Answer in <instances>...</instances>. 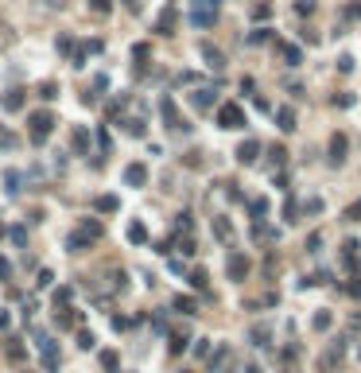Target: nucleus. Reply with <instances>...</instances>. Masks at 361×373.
Listing matches in <instances>:
<instances>
[{
	"label": "nucleus",
	"mask_w": 361,
	"mask_h": 373,
	"mask_svg": "<svg viewBox=\"0 0 361 373\" xmlns=\"http://www.w3.org/2000/svg\"><path fill=\"white\" fill-rule=\"evenodd\" d=\"M346 16H349V20H361V0H353V4H349Z\"/></svg>",
	"instance_id": "4d7b16f0"
},
{
	"label": "nucleus",
	"mask_w": 361,
	"mask_h": 373,
	"mask_svg": "<svg viewBox=\"0 0 361 373\" xmlns=\"http://www.w3.org/2000/svg\"><path fill=\"white\" fill-rule=\"evenodd\" d=\"M70 148L78 152V156H89V129H86V125H74V133H70Z\"/></svg>",
	"instance_id": "9b49d317"
},
{
	"label": "nucleus",
	"mask_w": 361,
	"mask_h": 373,
	"mask_svg": "<svg viewBox=\"0 0 361 373\" xmlns=\"http://www.w3.org/2000/svg\"><path fill=\"white\" fill-rule=\"evenodd\" d=\"M210 373H233V350L229 346H214V354H210Z\"/></svg>",
	"instance_id": "0eeeda50"
},
{
	"label": "nucleus",
	"mask_w": 361,
	"mask_h": 373,
	"mask_svg": "<svg viewBox=\"0 0 361 373\" xmlns=\"http://www.w3.org/2000/svg\"><path fill=\"white\" fill-rule=\"evenodd\" d=\"M214 90H194L190 93V105H194V109H198V113H202V109H214Z\"/></svg>",
	"instance_id": "f3484780"
},
{
	"label": "nucleus",
	"mask_w": 361,
	"mask_h": 373,
	"mask_svg": "<svg viewBox=\"0 0 361 373\" xmlns=\"http://www.w3.org/2000/svg\"><path fill=\"white\" fill-rule=\"evenodd\" d=\"M268 39H272V31H268V28H260V31L249 35V43H268Z\"/></svg>",
	"instance_id": "de8ad7c7"
},
{
	"label": "nucleus",
	"mask_w": 361,
	"mask_h": 373,
	"mask_svg": "<svg viewBox=\"0 0 361 373\" xmlns=\"http://www.w3.org/2000/svg\"><path fill=\"white\" fill-rule=\"evenodd\" d=\"M70 299H74V288H58V292H55V307L62 311V307H66Z\"/></svg>",
	"instance_id": "f704fd0d"
},
{
	"label": "nucleus",
	"mask_w": 361,
	"mask_h": 373,
	"mask_svg": "<svg viewBox=\"0 0 361 373\" xmlns=\"http://www.w3.org/2000/svg\"><path fill=\"white\" fill-rule=\"evenodd\" d=\"M97 144H101V152L113 148V136H109V129H97Z\"/></svg>",
	"instance_id": "37998d69"
},
{
	"label": "nucleus",
	"mask_w": 361,
	"mask_h": 373,
	"mask_svg": "<svg viewBox=\"0 0 361 373\" xmlns=\"http://www.w3.org/2000/svg\"><path fill=\"white\" fill-rule=\"evenodd\" d=\"M89 8H93V12H105V16H109V8H113V0H89Z\"/></svg>",
	"instance_id": "09e8293b"
},
{
	"label": "nucleus",
	"mask_w": 361,
	"mask_h": 373,
	"mask_svg": "<svg viewBox=\"0 0 361 373\" xmlns=\"http://www.w3.org/2000/svg\"><path fill=\"white\" fill-rule=\"evenodd\" d=\"M303 210H307V214H322V198H311Z\"/></svg>",
	"instance_id": "5fc2aeb1"
},
{
	"label": "nucleus",
	"mask_w": 361,
	"mask_h": 373,
	"mask_svg": "<svg viewBox=\"0 0 361 373\" xmlns=\"http://www.w3.org/2000/svg\"><path fill=\"white\" fill-rule=\"evenodd\" d=\"M198 55L206 59V66H210V70H221V66H225V55H221L210 39H202V43H198Z\"/></svg>",
	"instance_id": "1a4fd4ad"
},
{
	"label": "nucleus",
	"mask_w": 361,
	"mask_h": 373,
	"mask_svg": "<svg viewBox=\"0 0 361 373\" xmlns=\"http://www.w3.org/2000/svg\"><path fill=\"white\" fill-rule=\"evenodd\" d=\"M280 55H284L288 66H299V62H303V51H299L295 43H280Z\"/></svg>",
	"instance_id": "aec40b11"
},
{
	"label": "nucleus",
	"mask_w": 361,
	"mask_h": 373,
	"mask_svg": "<svg viewBox=\"0 0 361 373\" xmlns=\"http://www.w3.org/2000/svg\"><path fill=\"white\" fill-rule=\"evenodd\" d=\"M0 105H4L8 113H20V109L28 105V93H24V90H4V93H0Z\"/></svg>",
	"instance_id": "9d476101"
},
{
	"label": "nucleus",
	"mask_w": 361,
	"mask_h": 373,
	"mask_svg": "<svg viewBox=\"0 0 361 373\" xmlns=\"http://www.w3.org/2000/svg\"><path fill=\"white\" fill-rule=\"evenodd\" d=\"M8 323H12V315H8V311H0V330H8Z\"/></svg>",
	"instance_id": "bf43d9fd"
},
{
	"label": "nucleus",
	"mask_w": 361,
	"mask_h": 373,
	"mask_svg": "<svg viewBox=\"0 0 361 373\" xmlns=\"http://www.w3.org/2000/svg\"><path fill=\"white\" fill-rule=\"evenodd\" d=\"M105 51V39H86V55H101Z\"/></svg>",
	"instance_id": "a18cd8bd"
},
{
	"label": "nucleus",
	"mask_w": 361,
	"mask_h": 373,
	"mask_svg": "<svg viewBox=\"0 0 361 373\" xmlns=\"http://www.w3.org/2000/svg\"><path fill=\"white\" fill-rule=\"evenodd\" d=\"M101 369H105V373H116V369H121V354H116V350H105V354H101Z\"/></svg>",
	"instance_id": "bb28decb"
},
{
	"label": "nucleus",
	"mask_w": 361,
	"mask_h": 373,
	"mask_svg": "<svg viewBox=\"0 0 361 373\" xmlns=\"http://www.w3.org/2000/svg\"><path fill=\"white\" fill-rule=\"evenodd\" d=\"M66 249H70V253H89V249H93V245H89V241L82 237V233H78V229H74L70 237H66Z\"/></svg>",
	"instance_id": "4be33fe9"
},
{
	"label": "nucleus",
	"mask_w": 361,
	"mask_h": 373,
	"mask_svg": "<svg viewBox=\"0 0 361 373\" xmlns=\"http://www.w3.org/2000/svg\"><path fill=\"white\" fill-rule=\"evenodd\" d=\"M129 241H132V245H148V225L144 222H132L129 225Z\"/></svg>",
	"instance_id": "b1692460"
},
{
	"label": "nucleus",
	"mask_w": 361,
	"mask_h": 373,
	"mask_svg": "<svg viewBox=\"0 0 361 373\" xmlns=\"http://www.w3.org/2000/svg\"><path fill=\"white\" fill-rule=\"evenodd\" d=\"M121 125H125V133H132V136H136V140H140V136H148V125H144V120H140V117H125V120H121Z\"/></svg>",
	"instance_id": "5701e85b"
},
{
	"label": "nucleus",
	"mask_w": 361,
	"mask_h": 373,
	"mask_svg": "<svg viewBox=\"0 0 361 373\" xmlns=\"http://www.w3.org/2000/svg\"><path fill=\"white\" fill-rule=\"evenodd\" d=\"M16 148V136H12V129H4L0 125V152H12Z\"/></svg>",
	"instance_id": "72a5a7b5"
},
{
	"label": "nucleus",
	"mask_w": 361,
	"mask_h": 373,
	"mask_svg": "<svg viewBox=\"0 0 361 373\" xmlns=\"http://www.w3.org/2000/svg\"><path fill=\"white\" fill-rule=\"evenodd\" d=\"M70 47H74V39H70V35H58V51H62V55H66Z\"/></svg>",
	"instance_id": "13d9d810"
},
{
	"label": "nucleus",
	"mask_w": 361,
	"mask_h": 373,
	"mask_svg": "<svg viewBox=\"0 0 361 373\" xmlns=\"http://www.w3.org/2000/svg\"><path fill=\"white\" fill-rule=\"evenodd\" d=\"M225 276H229L233 284H245L249 280V257L245 253H229V261H225Z\"/></svg>",
	"instance_id": "39448f33"
},
{
	"label": "nucleus",
	"mask_w": 361,
	"mask_h": 373,
	"mask_svg": "<svg viewBox=\"0 0 361 373\" xmlns=\"http://www.w3.org/2000/svg\"><path fill=\"white\" fill-rule=\"evenodd\" d=\"M217 125H221V129H245V109L225 101L221 109H217Z\"/></svg>",
	"instance_id": "20e7f679"
},
{
	"label": "nucleus",
	"mask_w": 361,
	"mask_h": 373,
	"mask_svg": "<svg viewBox=\"0 0 361 373\" xmlns=\"http://www.w3.org/2000/svg\"><path fill=\"white\" fill-rule=\"evenodd\" d=\"M171 307H175V311H183V315H194V307H198V303H194L190 296H175Z\"/></svg>",
	"instance_id": "c85d7f7f"
},
{
	"label": "nucleus",
	"mask_w": 361,
	"mask_h": 373,
	"mask_svg": "<svg viewBox=\"0 0 361 373\" xmlns=\"http://www.w3.org/2000/svg\"><path fill=\"white\" fill-rule=\"evenodd\" d=\"M210 354H214L210 338H198V346H194V358H210Z\"/></svg>",
	"instance_id": "ea45409f"
},
{
	"label": "nucleus",
	"mask_w": 361,
	"mask_h": 373,
	"mask_svg": "<svg viewBox=\"0 0 361 373\" xmlns=\"http://www.w3.org/2000/svg\"><path fill=\"white\" fill-rule=\"evenodd\" d=\"M8 237H12V245H28V229H24V225H12Z\"/></svg>",
	"instance_id": "e433bc0d"
},
{
	"label": "nucleus",
	"mask_w": 361,
	"mask_h": 373,
	"mask_svg": "<svg viewBox=\"0 0 361 373\" xmlns=\"http://www.w3.org/2000/svg\"><path fill=\"white\" fill-rule=\"evenodd\" d=\"M260 156V140H241L237 144V164H257Z\"/></svg>",
	"instance_id": "f8f14e48"
},
{
	"label": "nucleus",
	"mask_w": 361,
	"mask_h": 373,
	"mask_svg": "<svg viewBox=\"0 0 361 373\" xmlns=\"http://www.w3.org/2000/svg\"><path fill=\"white\" fill-rule=\"evenodd\" d=\"M214 237L217 241H229L233 237V225L225 222V218H214Z\"/></svg>",
	"instance_id": "c756f323"
},
{
	"label": "nucleus",
	"mask_w": 361,
	"mask_h": 373,
	"mask_svg": "<svg viewBox=\"0 0 361 373\" xmlns=\"http://www.w3.org/2000/svg\"><path fill=\"white\" fill-rule=\"evenodd\" d=\"M159 113H163V120H167V129H171L175 136H187V133H190V125L179 117V109H175V97H171V93L159 101Z\"/></svg>",
	"instance_id": "7ed1b4c3"
},
{
	"label": "nucleus",
	"mask_w": 361,
	"mask_h": 373,
	"mask_svg": "<svg viewBox=\"0 0 361 373\" xmlns=\"http://www.w3.org/2000/svg\"><path fill=\"white\" fill-rule=\"evenodd\" d=\"M187 342H190L187 334H175V338H171V346H167V354H171V358H179V354L187 350Z\"/></svg>",
	"instance_id": "473e14b6"
},
{
	"label": "nucleus",
	"mask_w": 361,
	"mask_h": 373,
	"mask_svg": "<svg viewBox=\"0 0 361 373\" xmlns=\"http://www.w3.org/2000/svg\"><path fill=\"white\" fill-rule=\"evenodd\" d=\"M35 97H39V101H55V97H58V82H55V78H47V82H39V90H35Z\"/></svg>",
	"instance_id": "412c9836"
},
{
	"label": "nucleus",
	"mask_w": 361,
	"mask_h": 373,
	"mask_svg": "<svg viewBox=\"0 0 361 373\" xmlns=\"http://www.w3.org/2000/svg\"><path fill=\"white\" fill-rule=\"evenodd\" d=\"M346 148H349V140H346L342 133H334V136H330V164H334V167L346 160Z\"/></svg>",
	"instance_id": "2eb2a0df"
},
{
	"label": "nucleus",
	"mask_w": 361,
	"mask_h": 373,
	"mask_svg": "<svg viewBox=\"0 0 361 373\" xmlns=\"http://www.w3.org/2000/svg\"><path fill=\"white\" fill-rule=\"evenodd\" d=\"M295 214H299V206H295V202H288V206H284V222H299Z\"/></svg>",
	"instance_id": "3c124183"
},
{
	"label": "nucleus",
	"mask_w": 361,
	"mask_h": 373,
	"mask_svg": "<svg viewBox=\"0 0 361 373\" xmlns=\"http://www.w3.org/2000/svg\"><path fill=\"white\" fill-rule=\"evenodd\" d=\"M148 183V167L144 164H129L125 167V187H144Z\"/></svg>",
	"instance_id": "ddd939ff"
},
{
	"label": "nucleus",
	"mask_w": 361,
	"mask_h": 373,
	"mask_svg": "<svg viewBox=\"0 0 361 373\" xmlns=\"http://www.w3.org/2000/svg\"><path fill=\"white\" fill-rule=\"evenodd\" d=\"M346 218H349V222H357V218H361V198H357V202H353V206L346 210Z\"/></svg>",
	"instance_id": "6e6d98bb"
},
{
	"label": "nucleus",
	"mask_w": 361,
	"mask_h": 373,
	"mask_svg": "<svg viewBox=\"0 0 361 373\" xmlns=\"http://www.w3.org/2000/svg\"><path fill=\"white\" fill-rule=\"evenodd\" d=\"M357 101V97H353V93H334V105H338V109H349V105Z\"/></svg>",
	"instance_id": "79ce46f5"
},
{
	"label": "nucleus",
	"mask_w": 361,
	"mask_h": 373,
	"mask_svg": "<svg viewBox=\"0 0 361 373\" xmlns=\"http://www.w3.org/2000/svg\"><path fill=\"white\" fill-rule=\"evenodd\" d=\"M78 350H93V334L86 327H78Z\"/></svg>",
	"instance_id": "4c0bfd02"
},
{
	"label": "nucleus",
	"mask_w": 361,
	"mask_h": 373,
	"mask_svg": "<svg viewBox=\"0 0 361 373\" xmlns=\"http://www.w3.org/2000/svg\"><path fill=\"white\" fill-rule=\"evenodd\" d=\"M78 233H82L89 245H97V241L105 237V222L101 218H82V222H78Z\"/></svg>",
	"instance_id": "6e6552de"
},
{
	"label": "nucleus",
	"mask_w": 361,
	"mask_h": 373,
	"mask_svg": "<svg viewBox=\"0 0 361 373\" xmlns=\"http://www.w3.org/2000/svg\"><path fill=\"white\" fill-rule=\"evenodd\" d=\"M93 206H97V214H116V210H121V198H116V194H97Z\"/></svg>",
	"instance_id": "a211bd4d"
},
{
	"label": "nucleus",
	"mask_w": 361,
	"mask_h": 373,
	"mask_svg": "<svg viewBox=\"0 0 361 373\" xmlns=\"http://www.w3.org/2000/svg\"><path fill=\"white\" fill-rule=\"evenodd\" d=\"M175 233H190V214H187V210L175 218Z\"/></svg>",
	"instance_id": "a19ab883"
},
{
	"label": "nucleus",
	"mask_w": 361,
	"mask_h": 373,
	"mask_svg": "<svg viewBox=\"0 0 361 373\" xmlns=\"http://www.w3.org/2000/svg\"><path fill=\"white\" fill-rule=\"evenodd\" d=\"M338 70H342V74H349V70H353V59H349V55H342V59H338Z\"/></svg>",
	"instance_id": "864d4df0"
},
{
	"label": "nucleus",
	"mask_w": 361,
	"mask_h": 373,
	"mask_svg": "<svg viewBox=\"0 0 361 373\" xmlns=\"http://www.w3.org/2000/svg\"><path fill=\"white\" fill-rule=\"evenodd\" d=\"M8 276H12V261H8V257H0V280H8Z\"/></svg>",
	"instance_id": "603ef678"
},
{
	"label": "nucleus",
	"mask_w": 361,
	"mask_h": 373,
	"mask_svg": "<svg viewBox=\"0 0 361 373\" xmlns=\"http://www.w3.org/2000/svg\"><path fill=\"white\" fill-rule=\"evenodd\" d=\"M55 323H58L62 330H74V327H82V311H74V315H70V311H62Z\"/></svg>",
	"instance_id": "393cba45"
},
{
	"label": "nucleus",
	"mask_w": 361,
	"mask_h": 373,
	"mask_svg": "<svg viewBox=\"0 0 361 373\" xmlns=\"http://www.w3.org/2000/svg\"><path fill=\"white\" fill-rule=\"evenodd\" d=\"M156 31H159V35H171V31H175V0H167V8L159 12V20H156Z\"/></svg>",
	"instance_id": "4468645a"
},
{
	"label": "nucleus",
	"mask_w": 361,
	"mask_h": 373,
	"mask_svg": "<svg viewBox=\"0 0 361 373\" xmlns=\"http://www.w3.org/2000/svg\"><path fill=\"white\" fill-rule=\"evenodd\" d=\"M39 358H43V369L55 373L58 369V342L51 334H39Z\"/></svg>",
	"instance_id": "423d86ee"
},
{
	"label": "nucleus",
	"mask_w": 361,
	"mask_h": 373,
	"mask_svg": "<svg viewBox=\"0 0 361 373\" xmlns=\"http://www.w3.org/2000/svg\"><path fill=\"white\" fill-rule=\"evenodd\" d=\"M179 249H183L187 257H194V253H198V249H194V237H190V233H183V241H179Z\"/></svg>",
	"instance_id": "c03bdc74"
},
{
	"label": "nucleus",
	"mask_w": 361,
	"mask_h": 373,
	"mask_svg": "<svg viewBox=\"0 0 361 373\" xmlns=\"http://www.w3.org/2000/svg\"><path fill=\"white\" fill-rule=\"evenodd\" d=\"M190 288H198V292H206V284H210V276H206V269H190Z\"/></svg>",
	"instance_id": "7c9ffc66"
},
{
	"label": "nucleus",
	"mask_w": 361,
	"mask_h": 373,
	"mask_svg": "<svg viewBox=\"0 0 361 373\" xmlns=\"http://www.w3.org/2000/svg\"><path fill=\"white\" fill-rule=\"evenodd\" d=\"M217 0H190V24L194 28H214L217 24Z\"/></svg>",
	"instance_id": "f03ea898"
},
{
	"label": "nucleus",
	"mask_w": 361,
	"mask_h": 373,
	"mask_svg": "<svg viewBox=\"0 0 361 373\" xmlns=\"http://www.w3.org/2000/svg\"><path fill=\"white\" fill-rule=\"evenodd\" d=\"M55 125H58V120H55V113H51V109H35V113L28 117V140L35 144V148H39L43 140H51Z\"/></svg>",
	"instance_id": "f257e3e1"
},
{
	"label": "nucleus",
	"mask_w": 361,
	"mask_h": 373,
	"mask_svg": "<svg viewBox=\"0 0 361 373\" xmlns=\"http://www.w3.org/2000/svg\"><path fill=\"white\" fill-rule=\"evenodd\" d=\"M330 323H334L330 311H318V315H315V330H330Z\"/></svg>",
	"instance_id": "58836bf2"
},
{
	"label": "nucleus",
	"mask_w": 361,
	"mask_h": 373,
	"mask_svg": "<svg viewBox=\"0 0 361 373\" xmlns=\"http://www.w3.org/2000/svg\"><path fill=\"white\" fill-rule=\"evenodd\" d=\"M51 280H55V272H51V269H39V276H35V284H39V288H51Z\"/></svg>",
	"instance_id": "49530a36"
},
{
	"label": "nucleus",
	"mask_w": 361,
	"mask_h": 373,
	"mask_svg": "<svg viewBox=\"0 0 361 373\" xmlns=\"http://www.w3.org/2000/svg\"><path fill=\"white\" fill-rule=\"evenodd\" d=\"M249 214H253L257 222H264V214H268V198H253V202H249Z\"/></svg>",
	"instance_id": "2f4dec72"
},
{
	"label": "nucleus",
	"mask_w": 361,
	"mask_h": 373,
	"mask_svg": "<svg viewBox=\"0 0 361 373\" xmlns=\"http://www.w3.org/2000/svg\"><path fill=\"white\" fill-rule=\"evenodd\" d=\"M268 338H272L268 327H253V346H268Z\"/></svg>",
	"instance_id": "c9c22d12"
},
{
	"label": "nucleus",
	"mask_w": 361,
	"mask_h": 373,
	"mask_svg": "<svg viewBox=\"0 0 361 373\" xmlns=\"http://www.w3.org/2000/svg\"><path fill=\"white\" fill-rule=\"evenodd\" d=\"M276 125H280L284 133H295V109H291V105H280V109H276Z\"/></svg>",
	"instance_id": "dca6fc26"
},
{
	"label": "nucleus",
	"mask_w": 361,
	"mask_h": 373,
	"mask_svg": "<svg viewBox=\"0 0 361 373\" xmlns=\"http://www.w3.org/2000/svg\"><path fill=\"white\" fill-rule=\"evenodd\" d=\"M4 354H8V358H12L16 365L28 358V350H24V342H20V338H8V342H4Z\"/></svg>",
	"instance_id": "6ab92c4d"
},
{
	"label": "nucleus",
	"mask_w": 361,
	"mask_h": 373,
	"mask_svg": "<svg viewBox=\"0 0 361 373\" xmlns=\"http://www.w3.org/2000/svg\"><path fill=\"white\" fill-rule=\"evenodd\" d=\"M148 55H152V47H148V43H136V47H132V66H140V70H144V66H148Z\"/></svg>",
	"instance_id": "a878e982"
},
{
	"label": "nucleus",
	"mask_w": 361,
	"mask_h": 373,
	"mask_svg": "<svg viewBox=\"0 0 361 373\" xmlns=\"http://www.w3.org/2000/svg\"><path fill=\"white\" fill-rule=\"evenodd\" d=\"M268 156H272V164H276V167H280V164H284V160H288V152L280 148V144H276V148H272V152H268Z\"/></svg>",
	"instance_id": "8fccbe9b"
},
{
	"label": "nucleus",
	"mask_w": 361,
	"mask_h": 373,
	"mask_svg": "<svg viewBox=\"0 0 361 373\" xmlns=\"http://www.w3.org/2000/svg\"><path fill=\"white\" fill-rule=\"evenodd\" d=\"M4 191H8V194H20V191H24V187H20V171H12V167L4 171Z\"/></svg>",
	"instance_id": "cd10ccee"
}]
</instances>
